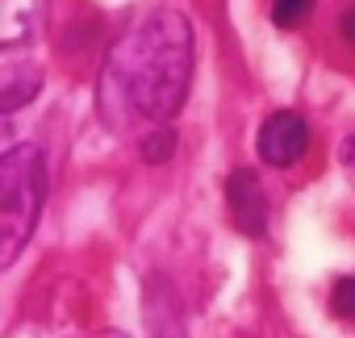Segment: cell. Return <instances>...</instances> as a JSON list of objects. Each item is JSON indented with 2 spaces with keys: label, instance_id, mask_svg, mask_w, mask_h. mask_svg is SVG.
Here are the masks:
<instances>
[{
  "label": "cell",
  "instance_id": "4",
  "mask_svg": "<svg viewBox=\"0 0 355 338\" xmlns=\"http://www.w3.org/2000/svg\"><path fill=\"white\" fill-rule=\"evenodd\" d=\"M226 205H230V222L234 230H243L247 238H263L268 230V197L263 184L251 167H234L226 180Z\"/></svg>",
  "mask_w": 355,
  "mask_h": 338
},
{
  "label": "cell",
  "instance_id": "9",
  "mask_svg": "<svg viewBox=\"0 0 355 338\" xmlns=\"http://www.w3.org/2000/svg\"><path fill=\"white\" fill-rule=\"evenodd\" d=\"M313 13V0H272V21L280 30H297Z\"/></svg>",
  "mask_w": 355,
  "mask_h": 338
},
{
  "label": "cell",
  "instance_id": "1",
  "mask_svg": "<svg viewBox=\"0 0 355 338\" xmlns=\"http://www.w3.org/2000/svg\"><path fill=\"white\" fill-rule=\"evenodd\" d=\"M193 88V26L180 9L146 13L105 63V100L117 96L142 121H171Z\"/></svg>",
  "mask_w": 355,
  "mask_h": 338
},
{
  "label": "cell",
  "instance_id": "11",
  "mask_svg": "<svg viewBox=\"0 0 355 338\" xmlns=\"http://www.w3.org/2000/svg\"><path fill=\"white\" fill-rule=\"evenodd\" d=\"M338 159H343V167H347V172H355V134H347V138H343V150H338Z\"/></svg>",
  "mask_w": 355,
  "mask_h": 338
},
{
  "label": "cell",
  "instance_id": "8",
  "mask_svg": "<svg viewBox=\"0 0 355 338\" xmlns=\"http://www.w3.org/2000/svg\"><path fill=\"white\" fill-rule=\"evenodd\" d=\"M138 154H142V163H167V159L175 154V130L167 125V130L142 134V138H138Z\"/></svg>",
  "mask_w": 355,
  "mask_h": 338
},
{
  "label": "cell",
  "instance_id": "3",
  "mask_svg": "<svg viewBox=\"0 0 355 338\" xmlns=\"http://www.w3.org/2000/svg\"><path fill=\"white\" fill-rule=\"evenodd\" d=\"M255 150L268 167H293L305 150H309V125L301 113H268L263 125H259V138H255Z\"/></svg>",
  "mask_w": 355,
  "mask_h": 338
},
{
  "label": "cell",
  "instance_id": "12",
  "mask_svg": "<svg viewBox=\"0 0 355 338\" xmlns=\"http://www.w3.org/2000/svg\"><path fill=\"white\" fill-rule=\"evenodd\" d=\"M343 38H347L351 46H355V5H351V9L343 13Z\"/></svg>",
  "mask_w": 355,
  "mask_h": 338
},
{
  "label": "cell",
  "instance_id": "5",
  "mask_svg": "<svg viewBox=\"0 0 355 338\" xmlns=\"http://www.w3.org/2000/svg\"><path fill=\"white\" fill-rule=\"evenodd\" d=\"M51 17V0H0V46L17 51L38 42Z\"/></svg>",
  "mask_w": 355,
  "mask_h": 338
},
{
  "label": "cell",
  "instance_id": "6",
  "mask_svg": "<svg viewBox=\"0 0 355 338\" xmlns=\"http://www.w3.org/2000/svg\"><path fill=\"white\" fill-rule=\"evenodd\" d=\"M38 88H42V67L34 59H21L17 51H5V59H0V109L13 113L30 105Z\"/></svg>",
  "mask_w": 355,
  "mask_h": 338
},
{
  "label": "cell",
  "instance_id": "7",
  "mask_svg": "<svg viewBox=\"0 0 355 338\" xmlns=\"http://www.w3.org/2000/svg\"><path fill=\"white\" fill-rule=\"evenodd\" d=\"M146 326L155 338H184V317H180V305H175V292L159 276L146 288Z\"/></svg>",
  "mask_w": 355,
  "mask_h": 338
},
{
  "label": "cell",
  "instance_id": "2",
  "mask_svg": "<svg viewBox=\"0 0 355 338\" xmlns=\"http://www.w3.org/2000/svg\"><path fill=\"white\" fill-rule=\"evenodd\" d=\"M46 201V159L38 146L0 154V267H13L26 251Z\"/></svg>",
  "mask_w": 355,
  "mask_h": 338
},
{
  "label": "cell",
  "instance_id": "10",
  "mask_svg": "<svg viewBox=\"0 0 355 338\" xmlns=\"http://www.w3.org/2000/svg\"><path fill=\"white\" fill-rule=\"evenodd\" d=\"M330 309H334L338 317H355V276L334 280V288H330Z\"/></svg>",
  "mask_w": 355,
  "mask_h": 338
}]
</instances>
